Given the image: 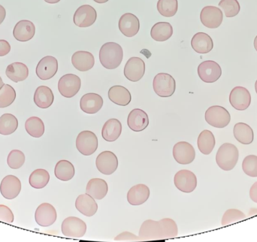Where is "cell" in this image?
Returning a JSON list of instances; mask_svg holds the SVG:
<instances>
[{
    "label": "cell",
    "instance_id": "cell-20",
    "mask_svg": "<svg viewBox=\"0 0 257 242\" xmlns=\"http://www.w3.org/2000/svg\"><path fill=\"white\" fill-rule=\"evenodd\" d=\"M119 30L126 37H133L140 30V22L139 18L132 13H126L122 15L119 20Z\"/></svg>",
    "mask_w": 257,
    "mask_h": 242
},
{
    "label": "cell",
    "instance_id": "cell-14",
    "mask_svg": "<svg viewBox=\"0 0 257 242\" xmlns=\"http://www.w3.org/2000/svg\"><path fill=\"white\" fill-rule=\"evenodd\" d=\"M173 157L175 161L179 164H190L196 158V151L191 144L187 142H180L174 146Z\"/></svg>",
    "mask_w": 257,
    "mask_h": 242
},
{
    "label": "cell",
    "instance_id": "cell-51",
    "mask_svg": "<svg viewBox=\"0 0 257 242\" xmlns=\"http://www.w3.org/2000/svg\"><path fill=\"white\" fill-rule=\"evenodd\" d=\"M6 17V9L3 7V6L0 5V25L1 24H3V21H4L5 18Z\"/></svg>",
    "mask_w": 257,
    "mask_h": 242
},
{
    "label": "cell",
    "instance_id": "cell-22",
    "mask_svg": "<svg viewBox=\"0 0 257 242\" xmlns=\"http://www.w3.org/2000/svg\"><path fill=\"white\" fill-rule=\"evenodd\" d=\"M128 127L134 132H142L149 125L148 114L140 108L130 111L127 117Z\"/></svg>",
    "mask_w": 257,
    "mask_h": 242
},
{
    "label": "cell",
    "instance_id": "cell-29",
    "mask_svg": "<svg viewBox=\"0 0 257 242\" xmlns=\"http://www.w3.org/2000/svg\"><path fill=\"white\" fill-rule=\"evenodd\" d=\"M122 133V124L117 119H109L105 123L102 130V138L107 142H115Z\"/></svg>",
    "mask_w": 257,
    "mask_h": 242
},
{
    "label": "cell",
    "instance_id": "cell-41",
    "mask_svg": "<svg viewBox=\"0 0 257 242\" xmlns=\"http://www.w3.org/2000/svg\"><path fill=\"white\" fill-rule=\"evenodd\" d=\"M16 99V91L9 85L4 84L0 88V108L10 106Z\"/></svg>",
    "mask_w": 257,
    "mask_h": 242
},
{
    "label": "cell",
    "instance_id": "cell-4",
    "mask_svg": "<svg viewBox=\"0 0 257 242\" xmlns=\"http://www.w3.org/2000/svg\"><path fill=\"white\" fill-rule=\"evenodd\" d=\"M205 118L210 126L216 128H224L230 123L231 116L226 108L214 105L205 111Z\"/></svg>",
    "mask_w": 257,
    "mask_h": 242
},
{
    "label": "cell",
    "instance_id": "cell-3",
    "mask_svg": "<svg viewBox=\"0 0 257 242\" xmlns=\"http://www.w3.org/2000/svg\"><path fill=\"white\" fill-rule=\"evenodd\" d=\"M153 88L160 97H170L176 90V82L169 74L159 73L154 77Z\"/></svg>",
    "mask_w": 257,
    "mask_h": 242
},
{
    "label": "cell",
    "instance_id": "cell-23",
    "mask_svg": "<svg viewBox=\"0 0 257 242\" xmlns=\"http://www.w3.org/2000/svg\"><path fill=\"white\" fill-rule=\"evenodd\" d=\"M36 34V27L31 21L23 20L15 25L13 30L14 37L19 42H28Z\"/></svg>",
    "mask_w": 257,
    "mask_h": 242
},
{
    "label": "cell",
    "instance_id": "cell-55",
    "mask_svg": "<svg viewBox=\"0 0 257 242\" xmlns=\"http://www.w3.org/2000/svg\"><path fill=\"white\" fill-rule=\"evenodd\" d=\"M3 84H4V83H3V79H2L1 77H0V88L3 87Z\"/></svg>",
    "mask_w": 257,
    "mask_h": 242
},
{
    "label": "cell",
    "instance_id": "cell-11",
    "mask_svg": "<svg viewBox=\"0 0 257 242\" xmlns=\"http://www.w3.org/2000/svg\"><path fill=\"white\" fill-rule=\"evenodd\" d=\"M96 18L97 13L94 8L89 5H83L75 12L73 21L77 27L85 28L93 25Z\"/></svg>",
    "mask_w": 257,
    "mask_h": 242
},
{
    "label": "cell",
    "instance_id": "cell-9",
    "mask_svg": "<svg viewBox=\"0 0 257 242\" xmlns=\"http://www.w3.org/2000/svg\"><path fill=\"white\" fill-rule=\"evenodd\" d=\"M175 187L183 193H190L197 187V178L191 171L183 169L175 174L174 178Z\"/></svg>",
    "mask_w": 257,
    "mask_h": 242
},
{
    "label": "cell",
    "instance_id": "cell-10",
    "mask_svg": "<svg viewBox=\"0 0 257 242\" xmlns=\"http://www.w3.org/2000/svg\"><path fill=\"white\" fill-rule=\"evenodd\" d=\"M96 166L101 173L111 175L118 167V160L117 156L111 151H103L96 157Z\"/></svg>",
    "mask_w": 257,
    "mask_h": 242
},
{
    "label": "cell",
    "instance_id": "cell-30",
    "mask_svg": "<svg viewBox=\"0 0 257 242\" xmlns=\"http://www.w3.org/2000/svg\"><path fill=\"white\" fill-rule=\"evenodd\" d=\"M108 98L114 104L120 106H126L131 102L130 91L123 86H113L108 90Z\"/></svg>",
    "mask_w": 257,
    "mask_h": 242
},
{
    "label": "cell",
    "instance_id": "cell-13",
    "mask_svg": "<svg viewBox=\"0 0 257 242\" xmlns=\"http://www.w3.org/2000/svg\"><path fill=\"white\" fill-rule=\"evenodd\" d=\"M229 102L235 109L244 111L251 103V95L245 87H234L229 95Z\"/></svg>",
    "mask_w": 257,
    "mask_h": 242
},
{
    "label": "cell",
    "instance_id": "cell-15",
    "mask_svg": "<svg viewBox=\"0 0 257 242\" xmlns=\"http://www.w3.org/2000/svg\"><path fill=\"white\" fill-rule=\"evenodd\" d=\"M57 218V211L55 208L49 203L41 204L35 213V220L36 223L43 227H48L54 224Z\"/></svg>",
    "mask_w": 257,
    "mask_h": 242
},
{
    "label": "cell",
    "instance_id": "cell-49",
    "mask_svg": "<svg viewBox=\"0 0 257 242\" xmlns=\"http://www.w3.org/2000/svg\"><path fill=\"white\" fill-rule=\"evenodd\" d=\"M11 51V45L6 40H0V57H4L9 54Z\"/></svg>",
    "mask_w": 257,
    "mask_h": 242
},
{
    "label": "cell",
    "instance_id": "cell-35",
    "mask_svg": "<svg viewBox=\"0 0 257 242\" xmlns=\"http://www.w3.org/2000/svg\"><path fill=\"white\" fill-rule=\"evenodd\" d=\"M215 144V138L210 130H203L198 137V148L200 152L205 155H209L212 152Z\"/></svg>",
    "mask_w": 257,
    "mask_h": 242
},
{
    "label": "cell",
    "instance_id": "cell-31",
    "mask_svg": "<svg viewBox=\"0 0 257 242\" xmlns=\"http://www.w3.org/2000/svg\"><path fill=\"white\" fill-rule=\"evenodd\" d=\"M54 100V93L47 86H40L34 93V102L39 108H48L52 105Z\"/></svg>",
    "mask_w": 257,
    "mask_h": 242
},
{
    "label": "cell",
    "instance_id": "cell-5",
    "mask_svg": "<svg viewBox=\"0 0 257 242\" xmlns=\"http://www.w3.org/2000/svg\"><path fill=\"white\" fill-rule=\"evenodd\" d=\"M61 230L63 235L68 238H82L87 232V224L78 217H69L63 220Z\"/></svg>",
    "mask_w": 257,
    "mask_h": 242
},
{
    "label": "cell",
    "instance_id": "cell-52",
    "mask_svg": "<svg viewBox=\"0 0 257 242\" xmlns=\"http://www.w3.org/2000/svg\"><path fill=\"white\" fill-rule=\"evenodd\" d=\"M46 3H50V4H56V3H59L60 0H45Z\"/></svg>",
    "mask_w": 257,
    "mask_h": 242
},
{
    "label": "cell",
    "instance_id": "cell-45",
    "mask_svg": "<svg viewBox=\"0 0 257 242\" xmlns=\"http://www.w3.org/2000/svg\"><path fill=\"white\" fill-rule=\"evenodd\" d=\"M25 163V155L19 150H13L9 153L7 163L12 169H18L22 167Z\"/></svg>",
    "mask_w": 257,
    "mask_h": 242
},
{
    "label": "cell",
    "instance_id": "cell-21",
    "mask_svg": "<svg viewBox=\"0 0 257 242\" xmlns=\"http://www.w3.org/2000/svg\"><path fill=\"white\" fill-rule=\"evenodd\" d=\"M103 106V99L96 93H87L81 97L80 108L86 114H94Z\"/></svg>",
    "mask_w": 257,
    "mask_h": 242
},
{
    "label": "cell",
    "instance_id": "cell-50",
    "mask_svg": "<svg viewBox=\"0 0 257 242\" xmlns=\"http://www.w3.org/2000/svg\"><path fill=\"white\" fill-rule=\"evenodd\" d=\"M250 197L253 202L257 203V182L254 183L250 188Z\"/></svg>",
    "mask_w": 257,
    "mask_h": 242
},
{
    "label": "cell",
    "instance_id": "cell-27",
    "mask_svg": "<svg viewBox=\"0 0 257 242\" xmlns=\"http://www.w3.org/2000/svg\"><path fill=\"white\" fill-rule=\"evenodd\" d=\"M193 49L198 54H208L214 48V42L211 36L207 33H198L191 40Z\"/></svg>",
    "mask_w": 257,
    "mask_h": 242
},
{
    "label": "cell",
    "instance_id": "cell-47",
    "mask_svg": "<svg viewBox=\"0 0 257 242\" xmlns=\"http://www.w3.org/2000/svg\"><path fill=\"white\" fill-rule=\"evenodd\" d=\"M14 214L12 210L4 205H0V221L6 223H12L14 222Z\"/></svg>",
    "mask_w": 257,
    "mask_h": 242
},
{
    "label": "cell",
    "instance_id": "cell-39",
    "mask_svg": "<svg viewBox=\"0 0 257 242\" xmlns=\"http://www.w3.org/2000/svg\"><path fill=\"white\" fill-rule=\"evenodd\" d=\"M26 131L33 138H40L45 133V124L42 119L31 117L25 123Z\"/></svg>",
    "mask_w": 257,
    "mask_h": 242
},
{
    "label": "cell",
    "instance_id": "cell-2",
    "mask_svg": "<svg viewBox=\"0 0 257 242\" xmlns=\"http://www.w3.org/2000/svg\"><path fill=\"white\" fill-rule=\"evenodd\" d=\"M239 158V152L235 145L230 143L223 144L217 151L216 162L217 166L224 171L232 170Z\"/></svg>",
    "mask_w": 257,
    "mask_h": 242
},
{
    "label": "cell",
    "instance_id": "cell-24",
    "mask_svg": "<svg viewBox=\"0 0 257 242\" xmlns=\"http://www.w3.org/2000/svg\"><path fill=\"white\" fill-rule=\"evenodd\" d=\"M75 208L86 217H93L98 210V205L95 199L90 195L81 194L75 201Z\"/></svg>",
    "mask_w": 257,
    "mask_h": 242
},
{
    "label": "cell",
    "instance_id": "cell-6",
    "mask_svg": "<svg viewBox=\"0 0 257 242\" xmlns=\"http://www.w3.org/2000/svg\"><path fill=\"white\" fill-rule=\"evenodd\" d=\"M98 139L93 132H81L76 139V148L81 154L90 156L96 152L98 148Z\"/></svg>",
    "mask_w": 257,
    "mask_h": 242
},
{
    "label": "cell",
    "instance_id": "cell-8",
    "mask_svg": "<svg viewBox=\"0 0 257 242\" xmlns=\"http://www.w3.org/2000/svg\"><path fill=\"white\" fill-rule=\"evenodd\" d=\"M198 75L202 81L211 84L216 82L221 77V67L218 63L213 60H207L199 64Z\"/></svg>",
    "mask_w": 257,
    "mask_h": 242
},
{
    "label": "cell",
    "instance_id": "cell-16",
    "mask_svg": "<svg viewBox=\"0 0 257 242\" xmlns=\"http://www.w3.org/2000/svg\"><path fill=\"white\" fill-rule=\"evenodd\" d=\"M58 62L55 57L47 56L43 57L36 66V75L41 80H49L57 74Z\"/></svg>",
    "mask_w": 257,
    "mask_h": 242
},
{
    "label": "cell",
    "instance_id": "cell-1",
    "mask_svg": "<svg viewBox=\"0 0 257 242\" xmlns=\"http://www.w3.org/2000/svg\"><path fill=\"white\" fill-rule=\"evenodd\" d=\"M99 61L107 69H115L121 64L123 58V48L116 42L104 44L99 51Z\"/></svg>",
    "mask_w": 257,
    "mask_h": 242
},
{
    "label": "cell",
    "instance_id": "cell-37",
    "mask_svg": "<svg viewBox=\"0 0 257 242\" xmlns=\"http://www.w3.org/2000/svg\"><path fill=\"white\" fill-rule=\"evenodd\" d=\"M50 181V175L48 171L43 169L33 171L29 178L30 186L35 189H42L48 185Z\"/></svg>",
    "mask_w": 257,
    "mask_h": 242
},
{
    "label": "cell",
    "instance_id": "cell-32",
    "mask_svg": "<svg viewBox=\"0 0 257 242\" xmlns=\"http://www.w3.org/2000/svg\"><path fill=\"white\" fill-rule=\"evenodd\" d=\"M6 75L14 82L25 81L29 76V69L24 63H13L8 66Z\"/></svg>",
    "mask_w": 257,
    "mask_h": 242
},
{
    "label": "cell",
    "instance_id": "cell-38",
    "mask_svg": "<svg viewBox=\"0 0 257 242\" xmlns=\"http://www.w3.org/2000/svg\"><path fill=\"white\" fill-rule=\"evenodd\" d=\"M18 127V120L12 114H4L0 117V134L9 136L15 133Z\"/></svg>",
    "mask_w": 257,
    "mask_h": 242
},
{
    "label": "cell",
    "instance_id": "cell-26",
    "mask_svg": "<svg viewBox=\"0 0 257 242\" xmlns=\"http://www.w3.org/2000/svg\"><path fill=\"white\" fill-rule=\"evenodd\" d=\"M150 197V189L145 184H137L130 188L127 193V201L132 205H141Z\"/></svg>",
    "mask_w": 257,
    "mask_h": 242
},
{
    "label": "cell",
    "instance_id": "cell-48",
    "mask_svg": "<svg viewBox=\"0 0 257 242\" xmlns=\"http://www.w3.org/2000/svg\"><path fill=\"white\" fill-rule=\"evenodd\" d=\"M115 241H141L140 238L130 232H123L114 238Z\"/></svg>",
    "mask_w": 257,
    "mask_h": 242
},
{
    "label": "cell",
    "instance_id": "cell-18",
    "mask_svg": "<svg viewBox=\"0 0 257 242\" xmlns=\"http://www.w3.org/2000/svg\"><path fill=\"white\" fill-rule=\"evenodd\" d=\"M141 241H156L163 240V232L160 222L147 220L142 223L139 230Z\"/></svg>",
    "mask_w": 257,
    "mask_h": 242
},
{
    "label": "cell",
    "instance_id": "cell-36",
    "mask_svg": "<svg viewBox=\"0 0 257 242\" xmlns=\"http://www.w3.org/2000/svg\"><path fill=\"white\" fill-rule=\"evenodd\" d=\"M54 174L57 179L62 181H69L75 176V167L68 160H60L56 165Z\"/></svg>",
    "mask_w": 257,
    "mask_h": 242
},
{
    "label": "cell",
    "instance_id": "cell-43",
    "mask_svg": "<svg viewBox=\"0 0 257 242\" xmlns=\"http://www.w3.org/2000/svg\"><path fill=\"white\" fill-rule=\"evenodd\" d=\"M219 6L223 9L226 18H234L238 15L241 9L238 0H221Z\"/></svg>",
    "mask_w": 257,
    "mask_h": 242
},
{
    "label": "cell",
    "instance_id": "cell-40",
    "mask_svg": "<svg viewBox=\"0 0 257 242\" xmlns=\"http://www.w3.org/2000/svg\"><path fill=\"white\" fill-rule=\"evenodd\" d=\"M178 0H159L157 10L165 18H172L178 12Z\"/></svg>",
    "mask_w": 257,
    "mask_h": 242
},
{
    "label": "cell",
    "instance_id": "cell-19",
    "mask_svg": "<svg viewBox=\"0 0 257 242\" xmlns=\"http://www.w3.org/2000/svg\"><path fill=\"white\" fill-rule=\"evenodd\" d=\"M21 182L15 175H7L0 184V193L6 199H14L21 193Z\"/></svg>",
    "mask_w": 257,
    "mask_h": 242
},
{
    "label": "cell",
    "instance_id": "cell-28",
    "mask_svg": "<svg viewBox=\"0 0 257 242\" xmlns=\"http://www.w3.org/2000/svg\"><path fill=\"white\" fill-rule=\"evenodd\" d=\"M108 191V184L105 180L101 178H93L90 180L86 187V193L97 200H101L105 198Z\"/></svg>",
    "mask_w": 257,
    "mask_h": 242
},
{
    "label": "cell",
    "instance_id": "cell-46",
    "mask_svg": "<svg viewBox=\"0 0 257 242\" xmlns=\"http://www.w3.org/2000/svg\"><path fill=\"white\" fill-rule=\"evenodd\" d=\"M242 169L246 175L252 178H256L257 156H247L243 160Z\"/></svg>",
    "mask_w": 257,
    "mask_h": 242
},
{
    "label": "cell",
    "instance_id": "cell-56",
    "mask_svg": "<svg viewBox=\"0 0 257 242\" xmlns=\"http://www.w3.org/2000/svg\"><path fill=\"white\" fill-rule=\"evenodd\" d=\"M255 90H256V92L257 93V80H256V83H255Z\"/></svg>",
    "mask_w": 257,
    "mask_h": 242
},
{
    "label": "cell",
    "instance_id": "cell-25",
    "mask_svg": "<svg viewBox=\"0 0 257 242\" xmlns=\"http://www.w3.org/2000/svg\"><path fill=\"white\" fill-rule=\"evenodd\" d=\"M72 63L80 72H87L94 66L95 59L88 51H77L72 55Z\"/></svg>",
    "mask_w": 257,
    "mask_h": 242
},
{
    "label": "cell",
    "instance_id": "cell-12",
    "mask_svg": "<svg viewBox=\"0 0 257 242\" xmlns=\"http://www.w3.org/2000/svg\"><path fill=\"white\" fill-rule=\"evenodd\" d=\"M200 20L205 27L209 29L217 28L223 22V12L216 6H205L201 12Z\"/></svg>",
    "mask_w": 257,
    "mask_h": 242
},
{
    "label": "cell",
    "instance_id": "cell-53",
    "mask_svg": "<svg viewBox=\"0 0 257 242\" xmlns=\"http://www.w3.org/2000/svg\"><path fill=\"white\" fill-rule=\"evenodd\" d=\"M93 1L99 3V4H103V3H107V2L109 1V0H93Z\"/></svg>",
    "mask_w": 257,
    "mask_h": 242
},
{
    "label": "cell",
    "instance_id": "cell-7",
    "mask_svg": "<svg viewBox=\"0 0 257 242\" xmlns=\"http://www.w3.org/2000/svg\"><path fill=\"white\" fill-rule=\"evenodd\" d=\"M81 87V78L74 74L63 75L58 82L59 92L66 98L75 96L79 92Z\"/></svg>",
    "mask_w": 257,
    "mask_h": 242
},
{
    "label": "cell",
    "instance_id": "cell-42",
    "mask_svg": "<svg viewBox=\"0 0 257 242\" xmlns=\"http://www.w3.org/2000/svg\"><path fill=\"white\" fill-rule=\"evenodd\" d=\"M159 222L163 232V239H169V238H174L178 236V226L172 219H162Z\"/></svg>",
    "mask_w": 257,
    "mask_h": 242
},
{
    "label": "cell",
    "instance_id": "cell-33",
    "mask_svg": "<svg viewBox=\"0 0 257 242\" xmlns=\"http://www.w3.org/2000/svg\"><path fill=\"white\" fill-rule=\"evenodd\" d=\"M173 35L172 26L168 22H159L153 26L151 36L156 42H166Z\"/></svg>",
    "mask_w": 257,
    "mask_h": 242
},
{
    "label": "cell",
    "instance_id": "cell-34",
    "mask_svg": "<svg viewBox=\"0 0 257 242\" xmlns=\"http://www.w3.org/2000/svg\"><path fill=\"white\" fill-rule=\"evenodd\" d=\"M233 134L235 139L243 145H250L254 139L253 130L245 123H238L235 124L233 129Z\"/></svg>",
    "mask_w": 257,
    "mask_h": 242
},
{
    "label": "cell",
    "instance_id": "cell-44",
    "mask_svg": "<svg viewBox=\"0 0 257 242\" xmlns=\"http://www.w3.org/2000/svg\"><path fill=\"white\" fill-rule=\"evenodd\" d=\"M246 219V215L242 212L237 209L227 210L223 214L221 220V225L223 226H228L234 223Z\"/></svg>",
    "mask_w": 257,
    "mask_h": 242
},
{
    "label": "cell",
    "instance_id": "cell-17",
    "mask_svg": "<svg viewBox=\"0 0 257 242\" xmlns=\"http://www.w3.org/2000/svg\"><path fill=\"white\" fill-rule=\"evenodd\" d=\"M123 72L128 81L137 82L140 81L145 75V62L139 57H131L125 65Z\"/></svg>",
    "mask_w": 257,
    "mask_h": 242
},
{
    "label": "cell",
    "instance_id": "cell-54",
    "mask_svg": "<svg viewBox=\"0 0 257 242\" xmlns=\"http://www.w3.org/2000/svg\"><path fill=\"white\" fill-rule=\"evenodd\" d=\"M253 45H254L255 49H256V51H257V36H256V38H255L254 42H253Z\"/></svg>",
    "mask_w": 257,
    "mask_h": 242
}]
</instances>
